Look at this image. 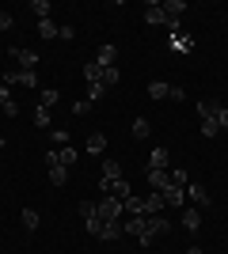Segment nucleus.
Returning a JSON list of instances; mask_svg holds the SVG:
<instances>
[{"label": "nucleus", "mask_w": 228, "mask_h": 254, "mask_svg": "<svg viewBox=\"0 0 228 254\" xmlns=\"http://www.w3.org/2000/svg\"><path fill=\"white\" fill-rule=\"evenodd\" d=\"M167 232H171V220H167L163 212H156V216H145V220H141V232H137V239L149 247V243H156V239H160V235H167Z\"/></svg>", "instance_id": "obj_1"}, {"label": "nucleus", "mask_w": 228, "mask_h": 254, "mask_svg": "<svg viewBox=\"0 0 228 254\" xmlns=\"http://www.w3.org/2000/svg\"><path fill=\"white\" fill-rule=\"evenodd\" d=\"M95 216H99V220L118 224V216H122V201H118V197H103V201H95Z\"/></svg>", "instance_id": "obj_2"}, {"label": "nucleus", "mask_w": 228, "mask_h": 254, "mask_svg": "<svg viewBox=\"0 0 228 254\" xmlns=\"http://www.w3.org/2000/svg\"><path fill=\"white\" fill-rule=\"evenodd\" d=\"M4 84H23V87H38V72H31V68H19V72H4Z\"/></svg>", "instance_id": "obj_3"}, {"label": "nucleus", "mask_w": 228, "mask_h": 254, "mask_svg": "<svg viewBox=\"0 0 228 254\" xmlns=\"http://www.w3.org/2000/svg\"><path fill=\"white\" fill-rule=\"evenodd\" d=\"M46 163H50V182H54V186H65V182H69V167H65V163H57V152H50Z\"/></svg>", "instance_id": "obj_4"}, {"label": "nucleus", "mask_w": 228, "mask_h": 254, "mask_svg": "<svg viewBox=\"0 0 228 254\" xmlns=\"http://www.w3.org/2000/svg\"><path fill=\"white\" fill-rule=\"evenodd\" d=\"M11 57H15V61H19V68H38V53L34 50H23V46H11Z\"/></svg>", "instance_id": "obj_5"}, {"label": "nucleus", "mask_w": 228, "mask_h": 254, "mask_svg": "<svg viewBox=\"0 0 228 254\" xmlns=\"http://www.w3.org/2000/svg\"><path fill=\"white\" fill-rule=\"evenodd\" d=\"M114 61H118V50H114L110 42H103L95 50V64H99V68H114Z\"/></svg>", "instance_id": "obj_6"}, {"label": "nucleus", "mask_w": 228, "mask_h": 254, "mask_svg": "<svg viewBox=\"0 0 228 254\" xmlns=\"http://www.w3.org/2000/svg\"><path fill=\"white\" fill-rule=\"evenodd\" d=\"M167 50H171V53H190V50H194V38L179 31V34H171V38H167Z\"/></svg>", "instance_id": "obj_7"}, {"label": "nucleus", "mask_w": 228, "mask_h": 254, "mask_svg": "<svg viewBox=\"0 0 228 254\" xmlns=\"http://www.w3.org/2000/svg\"><path fill=\"white\" fill-rule=\"evenodd\" d=\"M186 197L194 201V209H209V193H206V186L190 182V186H186Z\"/></svg>", "instance_id": "obj_8"}, {"label": "nucleus", "mask_w": 228, "mask_h": 254, "mask_svg": "<svg viewBox=\"0 0 228 254\" xmlns=\"http://www.w3.org/2000/svg\"><path fill=\"white\" fill-rule=\"evenodd\" d=\"M167 163H171V152H167V148H152L149 171H167Z\"/></svg>", "instance_id": "obj_9"}, {"label": "nucleus", "mask_w": 228, "mask_h": 254, "mask_svg": "<svg viewBox=\"0 0 228 254\" xmlns=\"http://www.w3.org/2000/svg\"><path fill=\"white\" fill-rule=\"evenodd\" d=\"M149 186L156 193H163L167 186H171V171H149Z\"/></svg>", "instance_id": "obj_10"}, {"label": "nucleus", "mask_w": 228, "mask_h": 254, "mask_svg": "<svg viewBox=\"0 0 228 254\" xmlns=\"http://www.w3.org/2000/svg\"><path fill=\"white\" fill-rule=\"evenodd\" d=\"M163 205H167V209H183V205H186V190L167 186V190H163Z\"/></svg>", "instance_id": "obj_11"}, {"label": "nucleus", "mask_w": 228, "mask_h": 254, "mask_svg": "<svg viewBox=\"0 0 228 254\" xmlns=\"http://www.w3.org/2000/svg\"><path fill=\"white\" fill-rule=\"evenodd\" d=\"M145 23H163V0H149L145 4Z\"/></svg>", "instance_id": "obj_12"}, {"label": "nucleus", "mask_w": 228, "mask_h": 254, "mask_svg": "<svg viewBox=\"0 0 228 254\" xmlns=\"http://www.w3.org/2000/svg\"><path fill=\"white\" fill-rule=\"evenodd\" d=\"M183 228L194 235L198 228H202V209H183Z\"/></svg>", "instance_id": "obj_13"}, {"label": "nucleus", "mask_w": 228, "mask_h": 254, "mask_svg": "<svg viewBox=\"0 0 228 254\" xmlns=\"http://www.w3.org/2000/svg\"><path fill=\"white\" fill-rule=\"evenodd\" d=\"M110 197H118V201H126V197H133V190H130V182H126V179H114V182H110Z\"/></svg>", "instance_id": "obj_14"}, {"label": "nucleus", "mask_w": 228, "mask_h": 254, "mask_svg": "<svg viewBox=\"0 0 228 254\" xmlns=\"http://www.w3.org/2000/svg\"><path fill=\"white\" fill-rule=\"evenodd\" d=\"M167 205H163V193H149L145 197V216H156V212H163Z\"/></svg>", "instance_id": "obj_15"}, {"label": "nucleus", "mask_w": 228, "mask_h": 254, "mask_svg": "<svg viewBox=\"0 0 228 254\" xmlns=\"http://www.w3.org/2000/svg\"><path fill=\"white\" fill-rule=\"evenodd\" d=\"M122 212H130V216H145V197H137V193L126 197V201H122Z\"/></svg>", "instance_id": "obj_16"}, {"label": "nucleus", "mask_w": 228, "mask_h": 254, "mask_svg": "<svg viewBox=\"0 0 228 254\" xmlns=\"http://www.w3.org/2000/svg\"><path fill=\"white\" fill-rule=\"evenodd\" d=\"M87 152H91V156H103V152H107V137H103V133H91V137H87V144H84Z\"/></svg>", "instance_id": "obj_17"}, {"label": "nucleus", "mask_w": 228, "mask_h": 254, "mask_svg": "<svg viewBox=\"0 0 228 254\" xmlns=\"http://www.w3.org/2000/svg\"><path fill=\"white\" fill-rule=\"evenodd\" d=\"M76 159H80V152H76L73 144H61V148H57V163H65V167H73Z\"/></svg>", "instance_id": "obj_18"}, {"label": "nucleus", "mask_w": 228, "mask_h": 254, "mask_svg": "<svg viewBox=\"0 0 228 254\" xmlns=\"http://www.w3.org/2000/svg\"><path fill=\"white\" fill-rule=\"evenodd\" d=\"M54 103H61V95H57L54 87H42V91H38V106H46V110H54Z\"/></svg>", "instance_id": "obj_19"}, {"label": "nucleus", "mask_w": 228, "mask_h": 254, "mask_svg": "<svg viewBox=\"0 0 228 254\" xmlns=\"http://www.w3.org/2000/svg\"><path fill=\"white\" fill-rule=\"evenodd\" d=\"M31 122H34V126H38V129H50V122H54V118H50V110H46V106H34Z\"/></svg>", "instance_id": "obj_20"}, {"label": "nucleus", "mask_w": 228, "mask_h": 254, "mask_svg": "<svg viewBox=\"0 0 228 254\" xmlns=\"http://www.w3.org/2000/svg\"><path fill=\"white\" fill-rule=\"evenodd\" d=\"M84 80H87V87L99 84V80H103V68H99L95 61H87V64H84Z\"/></svg>", "instance_id": "obj_21"}, {"label": "nucleus", "mask_w": 228, "mask_h": 254, "mask_svg": "<svg viewBox=\"0 0 228 254\" xmlns=\"http://www.w3.org/2000/svg\"><path fill=\"white\" fill-rule=\"evenodd\" d=\"M167 91H171V84H163V80H152L149 84V99H167Z\"/></svg>", "instance_id": "obj_22"}, {"label": "nucleus", "mask_w": 228, "mask_h": 254, "mask_svg": "<svg viewBox=\"0 0 228 254\" xmlns=\"http://www.w3.org/2000/svg\"><path fill=\"white\" fill-rule=\"evenodd\" d=\"M103 179H122V163H114V159H103Z\"/></svg>", "instance_id": "obj_23"}, {"label": "nucleus", "mask_w": 228, "mask_h": 254, "mask_svg": "<svg viewBox=\"0 0 228 254\" xmlns=\"http://www.w3.org/2000/svg\"><path fill=\"white\" fill-rule=\"evenodd\" d=\"M171 186H175V190H186V186H190V175H186L183 167H175L171 171Z\"/></svg>", "instance_id": "obj_24"}, {"label": "nucleus", "mask_w": 228, "mask_h": 254, "mask_svg": "<svg viewBox=\"0 0 228 254\" xmlns=\"http://www.w3.org/2000/svg\"><path fill=\"white\" fill-rule=\"evenodd\" d=\"M118 235H122V224L103 220V232H99V239H107V243H110V239H118Z\"/></svg>", "instance_id": "obj_25"}, {"label": "nucleus", "mask_w": 228, "mask_h": 254, "mask_svg": "<svg viewBox=\"0 0 228 254\" xmlns=\"http://www.w3.org/2000/svg\"><path fill=\"white\" fill-rule=\"evenodd\" d=\"M202 133H206V137H217V133H221L217 114H213V118H202Z\"/></svg>", "instance_id": "obj_26"}, {"label": "nucleus", "mask_w": 228, "mask_h": 254, "mask_svg": "<svg viewBox=\"0 0 228 254\" xmlns=\"http://www.w3.org/2000/svg\"><path fill=\"white\" fill-rule=\"evenodd\" d=\"M149 133H152V126H149V122H145V118H133V137H137V140H145Z\"/></svg>", "instance_id": "obj_27"}, {"label": "nucleus", "mask_w": 228, "mask_h": 254, "mask_svg": "<svg viewBox=\"0 0 228 254\" xmlns=\"http://www.w3.org/2000/svg\"><path fill=\"white\" fill-rule=\"evenodd\" d=\"M118 80H122L118 68H103V80H99V84H103V87H118Z\"/></svg>", "instance_id": "obj_28"}, {"label": "nucleus", "mask_w": 228, "mask_h": 254, "mask_svg": "<svg viewBox=\"0 0 228 254\" xmlns=\"http://www.w3.org/2000/svg\"><path fill=\"white\" fill-rule=\"evenodd\" d=\"M31 11L38 15V23H42V19H50V4H46V0H31Z\"/></svg>", "instance_id": "obj_29"}, {"label": "nucleus", "mask_w": 228, "mask_h": 254, "mask_svg": "<svg viewBox=\"0 0 228 254\" xmlns=\"http://www.w3.org/2000/svg\"><path fill=\"white\" fill-rule=\"evenodd\" d=\"M38 34H42L46 42H50V38H57V27H54V19H42V23H38Z\"/></svg>", "instance_id": "obj_30"}, {"label": "nucleus", "mask_w": 228, "mask_h": 254, "mask_svg": "<svg viewBox=\"0 0 228 254\" xmlns=\"http://www.w3.org/2000/svg\"><path fill=\"white\" fill-rule=\"evenodd\" d=\"M23 228H27V232L38 228V212H34V209H23Z\"/></svg>", "instance_id": "obj_31"}, {"label": "nucleus", "mask_w": 228, "mask_h": 254, "mask_svg": "<svg viewBox=\"0 0 228 254\" xmlns=\"http://www.w3.org/2000/svg\"><path fill=\"white\" fill-rule=\"evenodd\" d=\"M141 220H145V216H130V224H122V232L137 235V232H141Z\"/></svg>", "instance_id": "obj_32"}, {"label": "nucleus", "mask_w": 228, "mask_h": 254, "mask_svg": "<svg viewBox=\"0 0 228 254\" xmlns=\"http://www.w3.org/2000/svg\"><path fill=\"white\" fill-rule=\"evenodd\" d=\"M50 137H54V144H57V148H61V144H69V129H54Z\"/></svg>", "instance_id": "obj_33"}, {"label": "nucleus", "mask_w": 228, "mask_h": 254, "mask_svg": "<svg viewBox=\"0 0 228 254\" xmlns=\"http://www.w3.org/2000/svg\"><path fill=\"white\" fill-rule=\"evenodd\" d=\"M80 216L91 220V216H95V201H80Z\"/></svg>", "instance_id": "obj_34"}, {"label": "nucleus", "mask_w": 228, "mask_h": 254, "mask_svg": "<svg viewBox=\"0 0 228 254\" xmlns=\"http://www.w3.org/2000/svg\"><path fill=\"white\" fill-rule=\"evenodd\" d=\"M15 27V19H11V11H0V31H11Z\"/></svg>", "instance_id": "obj_35"}, {"label": "nucleus", "mask_w": 228, "mask_h": 254, "mask_svg": "<svg viewBox=\"0 0 228 254\" xmlns=\"http://www.w3.org/2000/svg\"><path fill=\"white\" fill-rule=\"evenodd\" d=\"M57 38H61V42H73L76 31H73V27H57Z\"/></svg>", "instance_id": "obj_36"}, {"label": "nucleus", "mask_w": 228, "mask_h": 254, "mask_svg": "<svg viewBox=\"0 0 228 254\" xmlns=\"http://www.w3.org/2000/svg\"><path fill=\"white\" fill-rule=\"evenodd\" d=\"M103 91H107V87H103V84H91V87H87V99L95 103V99H103Z\"/></svg>", "instance_id": "obj_37"}, {"label": "nucleus", "mask_w": 228, "mask_h": 254, "mask_svg": "<svg viewBox=\"0 0 228 254\" xmlns=\"http://www.w3.org/2000/svg\"><path fill=\"white\" fill-rule=\"evenodd\" d=\"M91 110V99H80V103H73V114H87Z\"/></svg>", "instance_id": "obj_38"}, {"label": "nucleus", "mask_w": 228, "mask_h": 254, "mask_svg": "<svg viewBox=\"0 0 228 254\" xmlns=\"http://www.w3.org/2000/svg\"><path fill=\"white\" fill-rule=\"evenodd\" d=\"M167 99H175V103H183V99H186V91H183V87H179V84H171V91H167Z\"/></svg>", "instance_id": "obj_39"}, {"label": "nucleus", "mask_w": 228, "mask_h": 254, "mask_svg": "<svg viewBox=\"0 0 228 254\" xmlns=\"http://www.w3.org/2000/svg\"><path fill=\"white\" fill-rule=\"evenodd\" d=\"M4 103H11V91H8V84L0 80V106H4Z\"/></svg>", "instance_id": "obj_40"}, {"label": "nucleus", "mask_w": 228, "mask_h": 254, "mask_svg": "<svg viewBox=\"0 0 228 254\" xmlns=\"http://www.w3.org/2000/svg\"><path fill=\"white\" fill-rule=\"evenodd\" d=\"M217 122H221V129H228V106H221V110H217Z\"/></svg>", "instance_id": "obj_41"}, {"label": "nucleus", "mask_w": 228, "mask_h": 254, "mask_svg": "<svg viewBox=\"0 0 228 254\" xmlns=\"http://www.w3.org/2000/svg\"><path fill=\"white\" fill-rule=\"evenodd\" d=\"M0 148H4V137H0Z\"/></svg>", "instance_id": "obj_42"}, {"label": "nucleus", "mask_w": 228, "mask_h": 254, "mask_svg": "<svg viewBox=\"0 0 228 254\" xmlns=\"http://www.w3.org/2000/svg\"><path fill=\"white\" fill-rule=\"evenodd\" d=\"M202 254H206V251H202Z\"/></svg>", "instance_id": "obj_43"}]
</instances>
